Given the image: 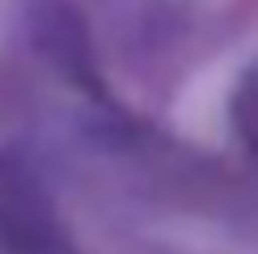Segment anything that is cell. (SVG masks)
Wrapping results in <instances>:
<instances>
[{
    "label": "cell",
    "instance_id": "obj_1",
    "mask_svg": "<svg viewBox=\"0 0 258 254\" xmlns=\"http://www.w3.org/2000/svg\"><path fill=\"white\" fill-rule=\"evenodd\" d=\"M233 123H237V136L245 140V148L258 157V68L245 72L237 98H233Z\"/></svg>",
    "mask_w": 258,
    "mask_h": 254
}]
</instances>
